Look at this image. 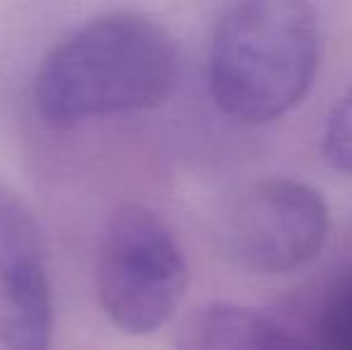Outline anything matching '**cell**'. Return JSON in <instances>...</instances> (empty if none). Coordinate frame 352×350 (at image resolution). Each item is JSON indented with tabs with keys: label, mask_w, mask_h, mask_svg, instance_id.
Listing matches in <instances>:
<instances>
[{
	"label": "cell",
	"mask_w": 352,
	"mask_h": 350,
	"mask_svg": "<svg viewBox=\"0 0 352 350\" xmlns=\"http://www.w3.org/2000/svg\"><path fill=\"white\" fill-rule=\"evenodd\" d=\"M321 151L331 168L352 175V85L333 103L326 118Z\"/></svg>",
	"instance_id": "obj_7"
},
{
	"label": "cell",
	"mask_w": 352,
	"mask_h": 350,
	"mask_svg": "<svg viewBox=\"0 0 352 350\" xmlns=\"http://www.w3.org/2000/svg\"><path fill=\"white\" fill-rule=\"evenodd\" d=\"M319 14L302 0H245L226 8L209 48V89L218 111L240 125L287 116L314 85Z\"/></svg>",
	"instance_id": "obj_2"
},
{
	"label": "cell",
	"mask_w": 352,
	"mask_h": 350,
	"mask_svg": "<svg viewBox=\"0 0 352 350\" xmlns=\"http://www.w3.org/2000/svg\"><path fill=\"white\" fill-rule=\"evenodd\" d=\"M177 65L175 39L151 14H98L43 56L34 80V106L58 130L153 111L170 98Z\"/></svg>",
	"instance_id": "obj_1"
},
{
	"label": "cell",
	"mask_w": 352,
	"mask_h": 350,
	"mask_svg": "<svg viewBox=\"0 0 352 350\" xmlns=\"http://www.w3.org/2000/svg\"><path fill=\"white\" fill-rule=\"evenodd\" d=\"M321 350H352V276L326 300L319 322Z\"/></svg>",
	"instance_id": "obj_8"
},
{
	"label": "cell",
	"mask_w": 352,
	"mask_h": 350,
	"mask_svg": "<svg viewBox=\"0 0 352 350\" xmlns=\"http://www.w3.org/2000/svg\"><path fill=\"white\" fill-rule=\"evenodd\" d=\"M94 281L108 322L130 336H148L175 317L190 269L166 219L130 201L118 206L103 228Z\"/></svg>",
	"instance_id": "obj_3"
},
{
	"label": "cell",
	"mask_w": 352,
	"mask_h": 350,
	"mask_svg": "<svg viewBox=\"0 0 352 350\" xmlns=\"http://www.w3.org/2000/svg\"><path fill=\"white\" fill-rule=\"evenodd\" d=\"M53 293L46 245L27 201L0 180V350H48Z\"/></svg>",
	"instance_id": "obj_5"
},
{
	"label": "cell",
	"mask_w": 352,
	"mask_h": 350,
	"mask_svg": "<svg viewBox=\"0 0 352 350\" xmlns=\"http://www.w3.org/2000/svg\"><path fill=\"white\" fill-rule=\"evenodd\" d=\"M175 350H316L300 336L237 303H206L180 322Z\"/></svg>",
	"instance_id": "obj_6"
},
{
	"label": "cell",
	"mask_w": 352,
	"mask_h": 350,
	"mask_svg": "<svg viewBox=\"0 0 352 350\" xmlns=\"http://www.w3.org/2000/svg\"><path fill=\"white\" fill-rule=\"evenodd\" d=\"M331 211L316 187L290 177L256 180L223 216V250L252 274L280 276L311 264L326 248Z\"/></svg>",
	"instance_id": "obj_4"
}]
</instances>
